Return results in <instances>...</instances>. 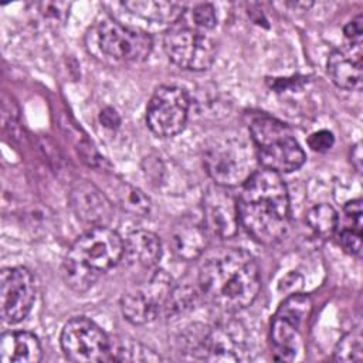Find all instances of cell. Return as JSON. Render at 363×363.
Instances as JSON below:
<instances>
[{"label":"cell","mask_w":363,"mask_h":363,"mask_svg":"<svg viewBox=\"0 0 363 363\" xmlns=\"http://www.w3.org/2000/svg\"><path fill=\"white\" fill-rule=\"evenodd\" d=\"M240 225L258 242L271 245L286 233L291 218L289 194L281 174L257 169L241 186L237 199Z\"/></svg>","instance_id":"1"},{"label":"cell","mask_w":363,"mask_h":363,"mask_svg":"<svg viewBox=\"0 0 363 363\" xmlns=\"http://www.w3.org/2000/svg\"><path fill=\"white\" fill-rule=\"evenodd\" d=\"M201 295L224 312L248 308L259 294L261 274L255 258L242 248H228L208 258L199 271Z\"/></svg>","instance_id":"2"},{"label":"cell","mask_w":363,"mask_h":363,"mask_svg":"<svg viewBox=\"0 0 363 363\" xmlns=\"http://www.w3.org/2000/svg\"><path fill=\"white\" fill-rule=\"evenodd\" d=\"M125 241L108 225L91 227L68 250L62 262V277L75 292H85L98 278L123 257Z\"/></svg>","instance_id":"3"},{"label":"cell","mask_w":363,"mask_h":363,"mask_svg":"<svg viewBox=\"0 0 363 363\" xmlns=\"http://www.w3.org/2000/svg\"><path fill=\"white\" fill-rule=\"evenodd\" d=\"M250 135L261 167L281 174L295 172L305 163L303 149L284 122L259 115L251 121Z\"/></svg>","instance_id":"4"},{"label":"cell","mask_w":363,"mask_h":363,"mask_svg":"<svg viewBox=\"0 0 363 363\" xmlns=\"http://www.w3.org/2000/svg\"><path fill=\"white\" fill-rule=\"evenodd\" d=\"M203 163L213 182L227 189L242 186L259 164L252 142L237 135L213 139L204 150Z\"/></svg>","instance_id":"5"},{"label":"cell","mask_w":363,"mask_h":363,"mask_svg":"<svg viewBox=\"0 0 363 363\" xmlns=\"http://www.w3.org/2000/svg\"><path fill=\"white\" fill-rule=\"evenodd\" d=\"M163 48L174 65L189 71L208 69L217 54L216 41L207 30L180 20L166 30Z\"/></svg>","instance_id":"6"},{"label":"cell","mask_w":363,"mask_h":363,"mask_svg":"<svg viewBox=\"0 0 363 363\" xmlns=\"http://www.w3.org/2000/svg\"><path fill=\"white\" fill-rule=\"evenodd\" d=\"M312 309L311 298L289 295L277 309L271 322V342L278 360H295L302 347L303 326Z\"/></svg>","instance_id":"7"},{"label":"cell","mask_w":363,"mask_h":363,"mask_svg":"<svg viewBox=\"0 0 363 363\" xmlns=\"http://www.w3.org/2000/svg\"><path fill=\"white\" fill-rule=\"evenodd\" d=\"M173 288L172 277L166 271L155 268L140 285L122 295V315L133 325H145L155 320L164 311Z\"/></svg>","instance_id":"8"},{"label":"cell","mask_w":363,"mask_h":363,"mask_svg":"<svg viewBox=\"0 0 363 363\" xmlns=\"http://www.w3.org/2000/svg\"><path fill=\"white\" fill-rule=\"evenodd\" d=\"M190 98L187 92L176 85L159 86L146 106V125L159 138L179 135L189 118Z\"/></svg>","instance_id":"9"},{"label":"cell","mask_w":363,"mask_h":363,"mask_svg":"<svg viewBox=\"0 0 363 363\" xmlns=\"http://www.w3.org/2000/svg\"><path fill=\"white\" fill-rule=\"evenodd\" d=\"M60 343L64 354L78 363L105 362L111 349L108 335L85 316H75L64 325Z\"/></svg>","instance_id":"10"},{"label":"cell","mask_w":363,"mask_h":363,"mask_svg":"<svg viewBox=\"0 0 363 363\" xmlns=\"http://www.w3.org/2000/svg\"><path fill=\"white\" fill-rule=\"evenodd\" d=\"M96 38L101 51L118 61L140 62L153 50V40L146 31L123 26L112 18L99 23Z\"/></svg>","instance_id":"11"},{"label":"cell","mask_w":363,"mask_h":363,"mask_svg":"<svg viewBox=\"0 0 363 363\" xmlns=\"http://www.w3.org/2000/svg\"><path fill=\"white\" fill-rule=\"evenodd\" d=\"M35 301V284L26 267H9L0 274V313L6 323L21 322Z\"/></svg>","instance_id":"12"},{"label":"cell","mask_w":363,"mask_h":363,"mask_svg":"<svg viewBox=\"0 0 363 363\" xmlns=\"http://www.w3.org/2000/svg\"><path fill=\"white\" fill-rule=\"evenodd\" d=\"M203 224L218 238H233L240 227L237 199L227 187L211 186L203 197Z\"/></svg>","instance_id":"13"},{"label":"cell","mask_w":363,"mask_h":363,"mask_svg":"<svg viewBox=\"0 0 363 363\" xmlns=\"http://www.w3.org/2000/svg\"><path fill=\"white\" fill-rule=\"evenodd\" d=\"M68 203L77 218L86 225H108L112 218L111 200L94 183L85 179H78L72 183Z\"/></svg>","instance_id":"14"},{"label":"cell","mask_w":363,"mask_h":363,"mask_svg":"<svg viewBox=\"0 0 363 363\" xmlns=\"http://www.w3.org/2000/svg\"><path fill=\"white\" fill-rule=\"evenodd\" d=\"M244 328L237 322H221L207 329L201 359L210 362H240L245 359Z\"/></svg>","instance_id":"15"},{"label":"cell","mask_w":363,"mask_h":363,"mask_svg":"<svg viewBox=\"0 0 363 363\" xmlns=\"http://www.w3.org/2000/svg\"><path fill=\"white\" fill-rule=\"evenodd\" d=\"M328 74L339 88L347 91L360 89L363 79L362 44H347L335 50L328 58Z\"/></svg>","instance_id":"16"},{"label":"cell","mask_w":363,"mask_h":363,"mask_svg":"<svg viewBox=\"0 0 363 363\" xmlns=\"http://www.w3.org/2000/svg\"><path fill=\"white\" fill-rule=\"evenodd\" d=\"M207 233L203 223L191 217L180 218L172 230V247L174 254L184 261L199 258L208 245Z\"/></svg>","instance_id":"17"},{"label":"cell","mask_w":363,"mask_h":363,"mask_svg":"<svg viewBox=\"0 0 363 363\" xmlns=\"http://www.w3.org/2000/svg\"><path fill=\"white\" fill-rule=\"evenodd\" d=\"M43 357L38 337L26 330L6 332L0 339L1 363H37Z\"/></svg>","instance_id":"18"},{"label":"cell","mask_w":363,"mask_h":363,"mask_svg":"<svg viewBox=\"0 0 363 363\" xmlns=\"http://www.w3.org/2000/svg\"><path fill=\"white\" fill-rule=\"evenodd\" d=\"M123 257L130 264L152 269L162 258L160 238L147 230L132 231L125 240Z\"/></svg>","instance_id":"19"},{"label":"cell","mask_w":363,"mask_h":363,"mask_svg":"<svg viewBox=\"0 0 363 363\" xmlns=\"http://www.w3.org/2000/svg\"><path fill=\"white\" fill-rule=\"evenodd\" d=\"M130 13L155 23L162 24H174L184 14V4L176 1H152V0H132L125 1Z\"/></svg>","instance_id":"20"},{"label":"cell","mask_w":363,"mask_h":363,"mask_svg":"<svg viewBox=\"0 0 363 363\" xmlns=\"http://www.w3.org/2000/svg\"><path fill=\"white\" fill-rule=\"evenodd\" d=\"M345 218L347 220V224L337 233V242L343 248L345 252L360 257L362 254V200L356 199L352 201H347L343 207Z\"/></svg>","instance_id":"21"},{"label":"cell","mask_w":363,"mask_h":363,"mask_svg":"<svg viewBox=\"0 0 363 363\" xmlns=\"http://www.w3.org/2000/svg\"><path fill=\"white\" fill-rule=\"evenodd\" d=\"M306 224L319 238H330L337 230L339 217L332 206L322 203L308 210Z\"/></svg>","instance_id":"22"},{"label":"cell","mask_w":363,"mask_h":363,"mask_svg":"<svg viewBox=\"0 0 363 363\" xmlns=\"http://www.w3.org/2000/svg\"><path fill=\"white\" fill-rule=\"evenodd\" d=\"M108 360L113 362H156L160 357L143 346L142 343L132 339H121L116 342H111Z\"/></svg>","instance_id":"23"},{"label":"cell","mask_w":363,"mask_h":363,"mask_svg":"<svg viewBox=\"0 0 363 363\" xmlns=\"http://www.w3.org/2000/svg\"><path fill=\"white\" fill-rule=\"evenodd\" d=\"M115 194L118 199V204L122 207V210L132 216H146L150 210L149 197L135 186L121 183Z\"/></svg>","instance_id":"24"},{"label":"cell","mask_w":363,"mask_h":363,"mask_svg":"<svg viewBox=\"0 0 363 363\" xmlns=\"http://www.w3.org/2000/svg\"><path fill=\"white\" fill-rule=\"evenodd\" d=\"M362 333L360 329L356 328L354 330L346 333L335 347V360L337 362H360L362 359Z\"/></svg>","instance_id":"25"},{"label":"cell","mask_w":363,"mask_h":363,"mask_svg":"<svg viewBox=\"0 0 363 363\" xmlns=\"http://www.w3.org/2000/svg\"><path fill=\"white\" fill-rule=\"evenodd\" d=\"M191 21L196 27L211 31L217 24V16L216 10L208 3H200L194 6L191 11Z\"/></svg>","instance_id":"26"},{"label":"cell","mask_w":363,"mask_h":363,"mask_svg":"<svg viewBox=\"0 0 363 363\" xmlns=\"http://www.w3.org/2000/svg\"><path fill=\"white\" fill-rule=\"evenodd\" d=\"M335 143V136L330 130L322 129V130H316L313 133L309 135L308 138V146L313 150V152H328Z\"/></svg>","instance_id":"27"},{"label":"cell","mask_w":363,"mask_h":363,"mask_svg":"<svg viewBox=\"0 0 363 363\" xmlns=\"http://www.w3.org/2000/svg\"><path fill=\"white\" fill-rule=\"evenodd\" d=\"M343 34H345V38H346L347 44H354V45L362 44V38H363V17L359 14L356 18L349 21L345 26V28H343Z\"/></svg>","instance_id":"28"},{"label":"cell","mask_w":363,"mask_h":363,"mask_svg":"<svg viewBox=\"0 0 363 363\" xmlns=\"http://www.w3.org/2000/svg\"><path fill=\"white\" fill-rule=\"evenodd\" d=\"M99 121L101 123L105 126V128H109V129H115L119 126L121 123V118L119 115L116 113L115 109L112 108H105L101 115H99Z\"/></svg>","instance_id":"29"},{"label":"cell","mask_w":363,"mask_h":363,"mask_svg":"<svg viewBox=\"0 0 363 363\" xmlns=\"http://www.w3.org/2000/svg\"><path fill=\"white\" fill-rule=\"evenodd\" d=\"M350 157H352V163H353V166L356 167V170L360 172V170H362V147H360V143H357V145L353 147Z\"/></svg>","instance_id":"30"}]
</instances>
